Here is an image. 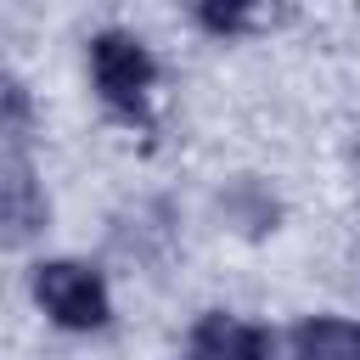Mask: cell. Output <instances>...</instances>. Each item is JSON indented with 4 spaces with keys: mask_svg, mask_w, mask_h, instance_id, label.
Instances as JSON below:
<instances>
[{
    "mask_svg": "<svg viewBox=\"0 0 360 360\" xmlns=\"http://www.w3.org/2000/svg\"><path fill=\"white\" fill-rule=\"evenodd\" d=\"M191 354L197 360H270L276 343H270V332H259L236 315H208L191 338Z\"/></svg>",
    "mask_w": 360,
    "mask_h": 360,
    "instance_id": "obj_4",
    "label": "cell"
},
{
    "mask_svg": "<svg viewBox=\"0 0 360 360\" xmlns=\"http://www.w3.org/2000/svg\"><path fill=\"white\" fill-rule=\"evenodd\" d=\"M45 225V191L22 158H0V242H28Z\"/></svg>",
    "mask_w": 360,
    "mask_h": 360,
    "instance_id": "obj_3",
    "label": "cell"
},
{
    "mask_svg": "<svg viewBox=\"0 0 360 360\" xmlns=\"http://www.w3.org/2000/svg\"><path fill=\"white\" fill-rule=\"evenodd\" d=\"M22 112H28V96H22V84L0 68V124H6V118H22Z\"/></svg>",
    "mask_w": 360,
    "mask_h": 360,
    "instance_id": "obj_6",
    "label": "cell"
},
{
    "mask_svg": "<svg viewBox=\"0 0 360 360\" xmlns=\"http://www.w3.org/2000/svg\"><path fill=\"white\" fill-rule=\"evenodd\" d=\"M292 360H360V326L338 315H315L292 332Z\"/></svg>",
    "mask_w": 360,
    "mask_h": 360,
    "instance_id": "obj_5",
    "label": "cell"
},
{
    "mask_svg": "<svg viewBox=\"0 0 360 360\" xmlns=\"http://www.w3.org/2000/svg\"><path fill=\"white\" fill-rule=\"evenodd\" d=\"M90 73H96V90H101V101H107L112 112L146 118L158 68H152V56H146V45H141L135 34H118V28H112V34H96V45H90Z\"/></svg>",
    "mask_w": 360,
    "mask_h": 360,
    "instance_id": "obj_1",
    "label": "cell"
},
{
    "mask_svg": "<svg viewBox=\"0 0 360 360\" xmlns=\"http://www.w3.org/2000/svg\"><path fill=\"white\" fill-rule=\"evenodd\" d=\"M34 298L39 309L56 321V326H73V332H90L107 321V287L90 264H73V259H51L34 270Z\"/></svg>",
    "mask_w": 360,
    "mask_h": 360,
    "instance_id": "obj_2",
    "label": "cell"
}]
</instances>
